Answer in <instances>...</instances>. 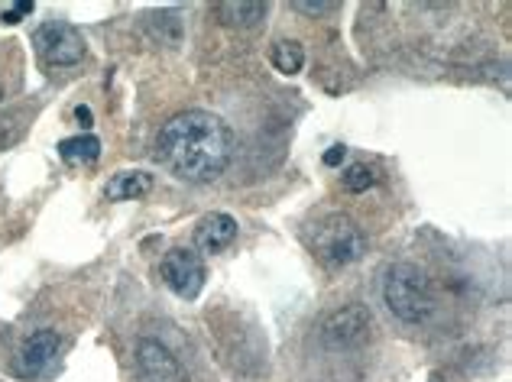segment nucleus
Here are the masks:
<instances>
[{"label":"nucleus","mask_w":512,"mask_h":382,"mask_svg":"<svg viewBox=\"0 0 512 382\" xmlns=\"http://www.w3.org/2000/svg\"><path fill=\"white\" fill-rule=\"evenodd\" d=\"M370 331H373L370 308L347 305L325 318V324H321V340H325L331 350H357L370 340Z\"/></svg>","instance_id":"423d86ee"},{"label":"nucleus","mask_w":512,"mask_h":382,"mask_svg":"<svg viewBox=\"0 0 512 382\" xmlns=\"http://www.w3.org/2000/svg\"><path fill=\"white\" fill-rule=\"evenodd\" d=\"M269 59H273L276 72L299 75L302 65H305V49L295 43V39H279V43L273 46V52H269Z\"/></svg>","instance_id":"ddd939ff"},{"label":"nucleus","mask_w":512,"mask_h":382,"mask_svg":"<svg viewBox=\"0 0 512 382\" xmlns=\"http://www.w3.org/2000/svg\"><path fill=\"white\" fill-rule=\"evenodd\" d=\"M237 240V221L224 211H211L195 224V247L201 253H224Z\"/></svg>","instance_id":"1a4fd4ad"},{"label":"nucleus","mask_w":512,"mask_h":382,"mask_svg":"<svg viewBox=\"0 0 512 382\" xmlns=\"http://www.w3.org/2000/svg\"><path fill=\"white\" fill-rule=\"evenodd\" d=\"M4 91H7V85H4V78H0V98H4Z\"/></svg>","instance_id":"6ab92c4d"},{"label":"nucleus","mask_w":512,"mask_h":382,"mask_svg":"<svg viewBox=\"0 0 512 382\" xmlns=\"http://www.w3.org/2000/svg\"><path fill=\"white\" fill-rule=\"evenodd\" d=\"M376 182V175L370 166H363V162H354V166L344 169V188L354 191V195H360V191H367L370 185Z\"/></svg>","instance_id":"4468645a"},{"label":"nucleus","mask_w":512,"mask_h":382,"mask_svg":"<svg viewBox=\"0 0 512 382\" xmlns=\"http://www.w3.org/2000/svg\"><path fill=\"white\" fill-rule=\"evenodd\" d=\"M159 162L175 179L208 185L227 169L234 153V133L211 111H182L156 136Z\"/></svg>","instance_id":"f257e3e1"},{"label":"nucleus","mask_w":512,"mask_h":382,"mask_svg":"<svg viewBox=\"0 0 512 382\" xmlns=\"http://www.w3.org/2000/svg\"><path fill=\"white\" fill-rule=\"evenodd\" d=\"M59 156L65 162H72V166H91V162H98L101 156V143H98V136H72V140H62L59 143Z\"/></svg>","instance_id":"f8f14e48"},{"label":"nucleus","mask_w":512,"mask_h":382,"mask_svg":"<svg viewBox=\"0 0 512 382\" xmlns=\"http://www.w3.org/2000/svg\"><path fill=\"white\" fill-rule=\"evenodd\" d=\"M150 188H153L150 172H117L114 179L107 182L104 195L107 201H133V198H143Z\"/></svg>","instance_id":"9b49d317"},{"label":"nucleus","mask_w":512,"mask_h":382,"mask_svg":"<svg viewBox=\"0 0 512 382\" xmlns=\"http://www.w3.org/2000/svg\"><path fill=\"white\" fill-rule=\"evenodd\" d=\"M338 159H344V146H331L325 153V162H328V166H341Z\"/></svg>","instance_id":"f3484780"},{"label":"nucleus","mask_w":512,"mask_h":382,"mask_svg":"<svg viewBox=\"0 0 512 382\" xmlns=\"http://www.w3.org/2000/svg\"><path fill=\"white\" fill-rule=\"evenodd\" d=\"M33 46L39 52V59L59 68H72L85 59V39L69 23H43L33 33Z\"/></svg>","instance_id":"39448f33"},{"label":"nucleus","mask_w":512,"mask_h":382,"mask_svg":"<svg viewBox=\"0 0 512 382\" xmlns=\"http://www.w3.org/2000/svg\"><path fill=\"white\" fill-rule=\"evenodd\" d=\"M266 10L269 4H263V0H224V4H218V17L231 30H250V26L266 20Z\"/></svg>","instance_id":"9d476101"},{"label":"nucleus","mask_w":512,"mask_h":382,"mask_svg":"<svg viewBox=\"0 0 512 382\" xmlns=\"http://www.w3.org/2000/svg\"><path fill=\"white\" fill-rule=\"evenodd\" d=\"M308 250H312L328 269H344L350 263H357L367 250L360 227L344 214H328L321 221L312 224L308 230Z\"/></svg>","instance_id":"7ed1b4c3"},{"label":"nucleus","mask_w":512,"mask_h":382,"mask_svg":"<svg viewBox=\"0 0 512 382\" xmlns=\"http://www.w3.org/2000/svg\"><path fill=\"white\" fill-rule=\"evenodd\" d=\"M292 7L295 10H302V13H325V10H331V7H338L334 0H292Z\"/></svg>","instance_id":"2eb2a0df"},{"label":"nucleus","mask_w":512,"mask_h":382,"mask_svg":"<svg viewBox=\"0 0 512 382\" xmlns=\"http://www.w3.org/2000/svg\"><path fill=\"white\" fill-rule=\"evenodd\" d=\"M383 302L402 324H422L438 311V292L428 272L415 263H396L383 272Z\"/></svg>","instance_id":"f03ea898"},{"label":"nucleus","mask_w":512,"mask_h":382,"mask_svg":"<svg viewBox=\"0 0 512 382\" xmlns=\"http://www.w3.org/2000/svg\"><path fill=\"white\" fill-rule=\"evenodd\" d=\"M137 366H140L143 382H185V370H182V363L175 360V353L153 337L140 340Z\"/></svg>","instance_id":"6e6552de"},{"label":"nucleus","mask_w":512,"mask_h":382,"mask_svg":"<svg viewBox=\"0 0 512 382\" xmlns=\"http://www.w3.org/2000/svg\"><path fill=\"white\" fill-rule=\"evenodd\" d=\"M75 117H78V120H82V124H85V127L91 124V114H88V107H78V111H75Z\"/></svg>","instance_id":"a211bd4d"},{"label":"nucleus","mask_w":512,"mask_h":382,"mask_svg":"<svg viewBox=\"0 0 512 382\" xmlns=\"http://www.w3.org/2000/svg\"><path fill=\"white\" fill-rule=\"evenodd\" d=\"M62 337L56 331H36L26 344L20 347L17 360H13V373L20 379H52L59 373V360H62Z\"/></svg>","instance_id":"20e7f679"},{"label":"nucleus","mask_w":512,"mask_h":382,"mask_svg":"<svg viewBox=\"0 0 512 382\" xmlns=\"http://www.w3.org/2000/svg\"><path fill=\"white\" fill-rule=\"evenodd\" d=\"M159 272H163V282L175 295L182 298H198V292L205 289V259H201L195 250L188 247H172L163 263H159Z\"/></svg>","instance_id":"0eeeda50"},{"label":"nucleus","mask_w":512,"mask_h":382,"mask_svg":"<svg viewBox=\"0 0 512 382\" xmlns=\"http://www.w3.org/2000/svg\"><path fill=\"white\" fill-rule=\"evenodd\" d=\"M33 0H20V4H13V10H7L4 13V20L7 23H13V20H20V17H26V13H33Z\"/></svg>","instance_id":"dca6fc26"}]
</instances>
